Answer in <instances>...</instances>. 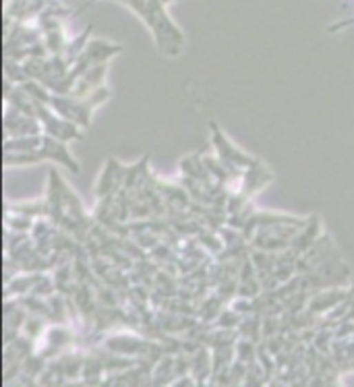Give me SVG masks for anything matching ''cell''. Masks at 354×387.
Masks as SVG:
<instances>
[{
    "instance_id": "7a4b0ae2",
    "label": "cell",
    "mask_w": 354,
    "mask_h": 387,
    "mask_svg": "<svg viewBox=\"0 0 354 387\" xmlns=\"http://www.w3.org/2000/svg\"><path fill=\"white\" fill-rule=\"evenodd\" d=\"M209 127H211V141H214V147L218 149V158H220V162H222L226 168H230V170H234V168H251V166L255 164V158L244 156L242 151H238L234 145L228 143V139L222 135V131L218 129L216 123H209Z\"/></svg>"
},
{
    "instance_id": "6da1fadb",
    "label": "cell",
    "mask_w": 354,
    "mask_h": 387,
    "mask_svg": "<svg viewBox=\"0 0 354 387\" xmlns=\"http://www.w3.org/2000/svg\"><path fill=\"white\" fill-rule=\"evenodd\" d=\"M5 158H7V166H28V164H38V162H44V160H54V162L67 166L71 172H79V166L73 160V156L69 154L65 141H61L52 135H42V143L34 151L7 154Z\"/></svg>"
}]
</instances>
